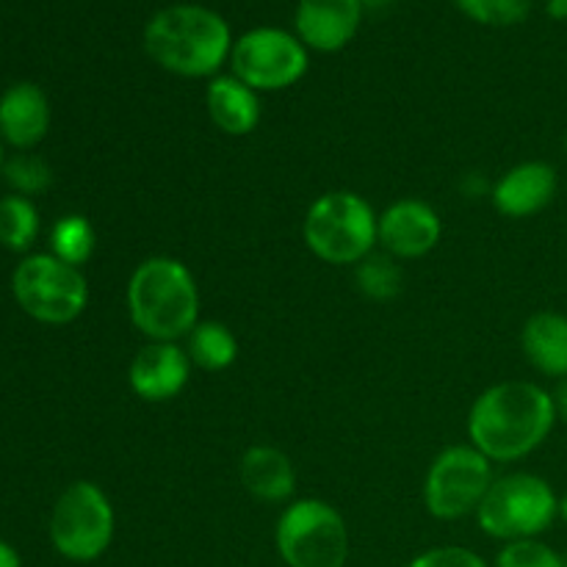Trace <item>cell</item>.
I'll list each match as a JSON object with an SVG mask.
<instances>
[{
  "label": "cell",
  "mask_w": 567,
  "mask_h": 567,
  "mask_svg": "<svg viewBox=\"0 0 567 567\" xmlns=\"http://www.w3.org/2000/svg\"><path fill=\"white\" fill-rule=\"evenodd\" d=\"M554 396L529 380L487 388L468 413L471 446L491 463H515L543 446L557 424Z\"/></svg>",
  "instance_id": "1"
},
{
  "label": "cell",
  "mask_w": 567,
  "mask_h": 567,
  "mask_svg": "<svg viewBox=\"0 0 567 567\" xmlns=\"http://www.w3.org/2000/svg\"><path fill=\"white\" fill-rule=\"evenodd\" d=\"M144 53L181 78H216L230 61L233 31L219 11L199 3H175L155 11L144 25Z\"/></svg>",
  "instance_id": "2"
},
{
  "label": "cell",
  "mask_w": 567,
  "mask_h": 567,
  "mask_svg": "<svg viewBox=\"0 0 567 567\" xmlns=\"http://www.w3.org/2000/svg\"><path fill=\"white\" fill-rule=\"evenodd\" d=\"M127 316L150 341H181L199 324V288L183 260L155 255L127 280Z\"/></svg>",
  "instance_id": "3"
},
{
  "label": "cell",
  "mask_w": 567,
  "mask_h": 567,
  "mask_svg": "<svg viewBox=\"0 0 567 567\" xmlns=\"http://www.w3.org/2000/svg\"><path fill=\"white\" fill-rule=\"evenodd\" d=\"M377 221L371 203L354 192H327L313 199L305 214L302 236L310 252L332 266H358L369 258L377 238Z\"/></svg>",
  "instance_id": "4"
},
{
  "label": "cell",
  "mask_w": 567,
  "mask_h": 567,
  "mask_svg": "<svg viewBox=\"0 0 567 567\" xmlns=\"http://www.w3.org/2000/svg\"><path fill=\"white\" fill-rule=\"evenodd\" d=\"M559 518V496L543 476L515 471L496 476L485 502L476 509V524L493 540H529L551 529Z\"/></svg>",
  "instance_id": "5"
},
{
  "label": "cell",
  "mask_w": 567,
  "mask_h": 567,
  "mask_svg": "<svg viewBox=\"0 0 567 567\" xmlns=\"http://www.w3.org/2000/svg\"><path fill=\"white\" fill-rule=\"evenodd\" d=\"M275 546L286 567H347L352 537L347 520L332 504L299 498L282 509Z\"/></svg>",
  "instance_id": "6"
},
{
  "label": "cell",
  "mask_w": 567,
  "mask_h": 567,
  "mask_svg": "<svg viewBox=\"0 0 567 567\" xmlns=\"http://www.w3.org/2000/svg\"><path fill=\"white\" fill-rule=\"evenodd\" d=\"M11 293L22 313L50 327L70 324L89 305V282L83 271L50 252L25 255L17 264Z\"/></svg>",
  "instance_id": "7"
},
{
  "label": "cell",
  "mask_w": 567,
  "mask_h": 567,
  "mask_svg": "<svg viewBox=\"0 0 567 567\" xmlns=\"http://www.w3.org/2000/svg\"><path fill=\"white\" fill-rule=\"evenodd\" d=\"M116 515L103 487L94 482H72L50 513L48 535L55 551L78 565L94 563L114 543Z\"/></svg>",
  "instance_id": "8"
},
{
  "label": "cell",
  "mask_w": 567,
  "mask_h": 567,
  "mask_svg": "<svg viewBox=\"0 0 567 567\" xmlns=\"http://www.w3.org/2000/svg\"><path fill=\"white\" fill-rule=\"evenodd\" d=\"M310 53L297 33L264 25L241 33L230 50V75L255 92H282L305 78Z\"/></svg>",
  "instance_id": "9"
},
{
  "label": "cell",
  "mask_w": 567,
  "mask_h": 567,
  "mask_svg": "<svg viewBox=\"0 0 567 567\" xmlns=\"http://www.w3.org/2000/svg\"><path fill=\"white\" fill-rule=\"evenodd\" d=\"M493 482H496L493 463L480 449L471 443L443 449L426 471V513L437 520H460L476 515Z\"/></svg>",
  "instance_id": "10"
},
{
  "label": "cell",
  "mask_w": 567,
  "mask_h": 567,
  "mask_svg": "<svg viewBox=\"0 0 567 567\" xmlns=\"http://www.w3.org/2000/svg\"><path fill=\"white\" fill-rule=\"evenodd\" d=\"M443 221L432 205L421 199H399L388 205L377 221L382 252L396 260H415L430 255L441 244Z\"/></svg>",
  "instance_id": "11"
},
{
  "label": "cell",
  "mask_w": 567,
  "mask_h": 567,
  "mask_svg": "<svg viewBox=\"0 0 567 567\" xmlns=\"http://www.w3.org/2000/svg\"><path fill=\"white\" fill-rule=\"evenodd\" d=\"M192 369V358L175 341H150L133 354L127 382L144 402H172L188 385Z\"/></svg>",
  "instance_id": "12"
},
{
  "label": "cell",
  "mask_w": 567,
  "mask_h": 567,
  "mask_svg": "<svg viewBox=\"0 0 567 567\" xmlns=\"http://www.w3.org/2000/svg\"><path fill=\"white\" fill-rule=\"evenodd\" d=\"M363 0H299L293 11V33L316 53H338L360 31Z\"/></svg>",
  "instance_id": "13"
},
{
  "label": "cell",
  "mask_w": 567,
  "mask_h": 567,
  "mask_svg": "<svg viewBox=\"0 0 567 567\" xmlns=\"http://www.w3.org/2000/svg\"><path fill=\"white\" fill-rule=\"evenodd\" d=\"M559 188L557 169L546 161H524L504 172L493 186V205L507 219H529L554 203Z\"/></svg>",
  "instance_id": "14"
},
{
  "label": "cell",
  "mask_w": 567,
  "mask_h": 567,
  "mask_svg": "<svg viewBox=\"0 0 567 567\" xmlns=\"http://www.w3.org/2000/svg\"><path fill=\"white\" fill-rule=\"evenodd\" d=\"M50 131V100L31 81L11 83L0 94V142L17 153H31Z\"/></svg>",
  "instance_id": "15"
},
{
  "label": "cell",
  "mask_w": 567,
  "mask_h": 567,
  "mask_svg": "<svg viewBox=\"0 0 567 567\" xmlns=\"http://www.w3.org/2000/svg\"><path fill=\"white\" fill-rule=\"evenodd\" d=\"M238 476H241L244 491L252 498L266 504H282L297 491V471H293L291 457L275 446H249L238 463Z\"/></svg>",
  "instance_id": "16"
},
{
  "label": "cell",
  "mask_w": 567,
  "mask_h": 567,
  "mask_svg": "<svg viewBox=\"0 0 567 567\" xmlns=\"http://www.w3.org/2000/svg\"><path fill=\"white\" fill-rule=\"evenodd\" d=\"M210 122L227 136H249L260 125V94L236 75H216L205 89Z\"/></svg>",
  "instance_id": "17"
},
{
  "label": "cell",
  "mask_w": 567,
  "mask_h": 567,
  "mask_svg": "<svg viewBox=\"0 0 567 567\" xmlns=\"http://www.w3.org/2000/svg\"><path fill=\"white\" fill-rule=\"evenodd\" d=\"M520 349L540 374L567 380V316L540 310L520 330Z\"/></svg>",
  "instance_id": "18"
},
{
  "label": "cell",
  "mask_w": 567,
  "mask_h": 567,
  "mask_svg": "<svg viewBox=\"0 0 567 567\" xmlns=\"http://www.w3.org/2000/svg\"><path fill=\"white\" fill-rule=\"evenodd\" d=\"M188 358L203 371H225L238 358V338L233 330L219 321H199L188 332Z\"/></svg>",
  "instance_id": "19"
},
{
  "label": "cell",
  "mask_w": 567,
  "mask_h": 567,
  "mask_svg": "<svg viewBox=\"0 0 567 567\" xmlns=\"http://www.w3.org/2000/svg\"><path fill=\"white\" fill-rule=\"evenodd\" d=\"M39 236V210L33 199L20 194L0 197V247L9 252H28Z\"/></svg>",
  "instance_id": "20"
},
{
  "label": "cell",
  "mask_w": 567,
  "mask_h": 567,
  "mask_svg": "<svg viewBox=\"0 0 567 567\" xmlns=\"http://www.w3.org/2000/svg\"><path fill=\"white\" fill-rule=\"evenodd\" d=\"M94 247H97L94 227L81 214L61 216L53 225V230H50V255H55L64 264L78 266V269L83 264H89V258L94 255Z\"/></svg>",
  "instance_id": "21"
},
{
  "label": "cell",
  "mask_w": 567,
  "mask_h": 567,
  "mask_svg": "<svg viewBox=\"0 0 567 567\" xmlns=\"http://www.w3.org/2000/svg\"><path fill=\"white\" fill-rule=\"evenodd\" d=\"M354 280H358L360 293L374 302H388V299L399 297L404 286L402 266L388 252H371L369 258L360 260L354 266Z\"/></svg>",
  "instance_id": "22"
},
{
  "label": "cell",
  "mask_w": 567,
  "mask_h": 567,
  "mask_svg": "<svg viewBox=\"0 0 567 567\" xmlns=\"http://www.w3.org/2000/svg\"><path fill=\"white\" fill-rule=\"evenodd\" d=\"M0 175H3L11 194H20V197L28 199L37 197V194H44L53 186V169L48 166V161L33 153L9 155Z\"/></svg>",
  "instance_id": "23"
},
{
  "label": "cell",
  "mask_w": 567,
  "mask_h": 567,
  "mask_svg": "<svg viewBox=\"0 0 567 567\" xmlns=\"http://www.w3.org/2000/svg\"><path fill=\"white\" fill-rule=\"evenodd\" d=\"M468 20L487 28H513L529 17L532 0H454Z\"/></svg>",
  "instance_id": "24"
},
{
  "label": "cell",
  "mask_w": 567,
  "mask_h": 567,
  "mask_svg": "<svg viewBox=\"0 0 567 567\" xmlns=\"http://www.w3.org/2000/svg\"><path fill=\"white\" fill-rule=\"evenodd\" d=\"M493 567H567L565 559L559 557L557 548L543 543L540 537L529 540H509L504 543L502 551L496 554Z\"/></svg>",
  "instance_id": "25"
},
{
  "label": "cell",
  "mask_w": 567,
  "mask_h": 567,
  "mask_svg": "<svg viewBox=\"0 0 567 567\" xmlns=\"http://www.w3.org/2000/svg\"><path fill=\"white\" fill-rule=\"evenodd\" d=\"M408 567H491L485 557L463 546H437L410 559Z\"/></svg>",
  "instance_id": "26"
},
{
  "label": "cell",
  "mask_w": 567,
  "mask_h": 567,
  "mask_svg": "<svg viewBox=\"0 0 567 567\" xmlns=\"http://www.w3.org/2000/svg\"><path fill=\"white\" fill-rule=\"evenodd\" d=\"M0 567H22L20 554L14 546H9L6 540H0Z\"/></svg>",
  "instance_id": "27"
},
{
  "label": "cell",
  "mask_w": 567,
  "mask_h": 567,
  "mask_svg": "<svg viewBox=\"0 0 567 567\" xmlns=\"http://www.w3.org/2000/svg\"><path fill=\"white\" fill-rule=\"evenodd\" d=\"M554 408H557V419L567 421V380H559V388L551 393Z\"/></svg>",
  "instance_id": "28"
},
{
  "label": "cell",
  "mask_w": 567,
  "mask_h": 567,
  "mask_svg": "<svg viewBox=\"0 0 567 567\" xmlns=\"http://www.w3.org/2000/svg\"><path fill=\"white\" fill-rule=\"evenodd\" d=\"M546 11H548V17H551V20L565 22L567 20V0H548Z\"/></svg>",
  "instance_id": "29"
},
{
  "label": "cell",
  "mask_w": 567,
  "mask_h": 567,
  "mask_svg": "<svg viewBox=\"0 0 567 567\" xmlns=\"http://www.w3.org/2000/svg\"><path fill=\"white\" fill-rule=\"evenodd\" d=\"M388 3H391V0H363L365 9H385Z\"/></svg>",
  "instance_id": "30"
},
{
  "label": "cell",
  "mask_w": 567,
  "mask_h": 567,
  "mask_svg": "<svg viewBox=\"0 0 567 567\" xmlns=\"http://www.w3.org/2000/svg\"><path fill=\"white\" fill-rule=\"evenodd\" d=\"M559 518H563L565 524H567V493H565L563 498H559Z\"/></svg>",
  "instance_id": "31"
},
{
  "label": "cell",
  "mask_w": 567,
  "mask_h": 567,
  "mask_svg": "<svg viewBox=\"0 0 567 567\" xmlns=\"http://www.w3.org/2000/svg\"><path fill=\"white\" fill-rule=\"evenodd\" d=\"M3 164H6V153H3V142H0V172H3Z\"/></svg>",
  "instance_id": "32"
}]
</instances>
